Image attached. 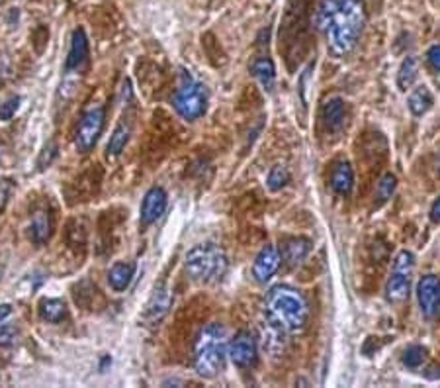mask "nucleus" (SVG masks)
<instances>
[{"label": "nucleus", "instance_id": "obj_17", "mask_svg": "<svg viewBox=\"0 0 440 388\" xmlns=\"http://www.w3.org/2000/svg\"><path fill=\"white\" fill-rule=\"evenodd\" d=\"M331 187L333 190L340 194V196H346L350 194V190L354 187V173L353 167L348 165L346 161H340L337 165L333 167V173H331Z\"/></svg>", "mask_w": 440, "mask_h": 388}, {"label": "nucleus", "instance_id": "obj_30", "mask_svg": "<svg viewBox=\"0 0 440 388\" xmlns=\"http://www.w3.org/2000/svg\"><path fill=\"white\" fill-rule=\"evenodd\" d=\"M12 190H14V182L10 181V179H6V181H0V212H2L4 206H6V202H9Z\"/></svg>", "mask_w": 440, "mask_h": 388}, {"label": "nucleus", "instance_id": "obj_22", "mask_svg": "<svg viewBox=\"0 0 440 388\" xmlns=\"http://www.w3.org/2000/svg\"><path fill=\"white\" fill-rule=\"evenodd\" d=\"M127 142H129V126L126 122H119L118 126L114 127V132L110 135V142L106 145V153L108 157H119L122 151L126 150Z\"/></svg>", "mask_w": 440, "mask_h": 388}, {"label": "nucleus", "instance_id": "obj_26", "mask_svg": "<svg viewBox=\"0 0 440 388\" xmlns=\"http://www.w3.org/2000/svg\"><path fill=\"white\" fill-rule=\"evenodd\" d=\"M424 361V347H421V345H411V347L405 349V353H403V365L405 367H409V369H417V367H421Z\"/></svg>", "mask_w": 440, "mask_h": 388}, {"label": "nucleus", "instance_id": "obj_11", "mask_svg": "<svg viewBox=\"0 0 440 388\" xmlns=\"http://www.w3.org/2000/svg\"><path fill=\"white\" fill-rule=\"evenodd\" d=\"M166 202H168V196H166L165 189L161 187H153V189L147 190L145 199L141 202V214H139V220H141V226H151L155 224L165 214Z\"/></svg>", "mask_w": 440, "mask_h": 388}, {"label": "nucleus", "instance_id": "obj_10", "mask_svg": "<svg viewBox=\"0 0 440 388\" xmlns=\"http://www.w3.org/2000/svg\"><path fill=\"white\" fill-rule=\"evenodd\" d=\"M280 263H282L280 249L276 246H264L252 263V277L259 283H267L274 277L276 271L280 269Z\"/></svg>", "mask_w": 440, "mask_h": 388}, {"label": "nucleus", "instance_id": "obj_25", "mask_svg": "<svg viewBox=\"0 0 440 388\" xmlns=\"http://www.w3.org/2000/svg\"><path fill=\"white\" fill-rule=\"evenodd\" d=\"M397 187V179L392 173H385L376 187V199L377 202H385L393 194V190Z\"/></svg>", "mask_w": 440, "mask_h": 388}, {"label": "nucleus", "instance_id": "obj_3", "mask_svg": "<svg viewBox=\"0 0 440 388\" xmlns=\"http://www.w3.org/2000/svg\"><path fill=\"white\" fill-rule=\"evenodd\" d=\"M227 355V341L225 330L220 324L205 325L200 332L194 349V369L200 377L213 379L215 374L223 371Z\"/></svg>", "mask_w": 440, "mask_h": 388}, {"label": "nucleus", "instance_id": "obj_29", "mask_svg": "<svg viewBox=\"0 0 440 388\" xmlns=\"http://www.w3.org/2000/svg\"><path fill=\"white\" fill-rule=\"evenodd\" d=\"M16 337L18 332L12 327V325H2V327H0V345H2V347L14 345V343H16Z\"/></svg>", "mask_w": 440, "mask_h": 388}, {"label": "nucleus", "instance_id": "obj_35", "mask_svg": "<svg viewBox=\"0 0 440 388\" xmlns=\"http://www.w3.org/2000/svg\"><path fill=\"white\" fill-rule=\"evenodd\" d=\"M0 2H2V0H0Z\"/></svg>", "mask_w": 440, "mask_h": 388}, {"label": "nucleus", "instance_id": "obj_20", "mask_svg": "<svg viewBox=\"0 0 440 388\" xmlns=\"http://www.w3.org/2000/svg\"><path fill=\"white\" fill-rule=\"evenodd\" d=\"M432 104H434V98H432L429 87L421 85V87H417L411 90L407 106L413 116H423V114H426V112L432 108Z\"/></svg>", "mask_w": 440, "mask_h": 388}, {"label": "nucleus", "instance_id": "obj_18", "mask_svg": "<svg viewBox=\"0 0 440 388\" xmlns=\"http://www.w3.org/2000/svg\"><path fill=\"white\" fill-rule=\"evenodd\" d=\"M251 73L254 79L259 80L260 87L264 88L267 93H272L276 85V69L274 63L268 57H259L254 59L251 65Z\"/></svg>", "mask_w": 440, "mask_h": 388}, {"label": "nucleus", "instance_id": "obj_27", "mask_svg": "<svg viewBox=\"0 0 440 388\" xmlns=\"http://www.w3.org/2000/svg\"><path fill=\"white\" fill-rule=\"evenodd\" d=\"M20 103H22L20 96H10V98H6L4 103L0 104V122H10V120L14 118V114L20 108Z\"/></svg>", "mask_w": 440, "mask_h": 388}, {"label": "nucleus", "instance_id": "obj_19", "mask_svg": "<svg viewBox=\"0 0 440 388\" xmlns=\"http://www.w3.org/2000/svg\"><path fill=\"white\" fill-rule=\"evenodd\" d=\"M30 231H32V239L38 246H43L45 241H49V238H51V216H49L48 210H36L33 212Z\"/></svg>", "mask_w": 440, "mask_h": 388}, {"label": "nucleus", "instance_id": "obj_15", "mask_svg": "<svg viewBox=\"0 0 440 388\" xmlns=\"http://www.w3.org/2000/svg\"><path fill=\"white\" fill-rule=\"evenodd\" d=\"M309 249H311V241L306 238H290L286 239L282 243V251H280V257H282L284 261L288 263V265H299V263L304 261L307 257V253H309Z\"/></svg>", "mask_w": 440, "mask_h": 388}, {"label": "nucleus", "instance_id": "obj_9", "mask_svg": "<svg viewBox=\"0 0 440 388\" xmlns=\"http://www.w3.org/2000/svg\"><path fill=\"white\" fill-rule=\"evenodd\" d=\"M227 355L235 367H251L257 361V340L251 332H239L227 345Z\"/></svg>", "mask_w": 440, "mask_h": 388}, {"label": "nucleus", "instance_id": "obj_34", "mask_svg": "<svg viewBox=\"0 0 440 388\" xmlns=\"http://www.w3.org/2000/svg\"><path fill=\"white\" fill-rule=\"evenodd\" d=\"M0 155H2V145H0Z\"/></svg>", "mask_w": 440, "mask_h": 388}, {"label": "nucleus", "instance_id": "obj_14", "mask_svg": "<svg viewBox=\"0 0 440 388\" xmlns=\"http://www.w3.org/2000/svg\"><path fill=\"white\" fill-rule=\"evenodd\" d=\"M135 271H137V263L135 261L114 263L110 273H108V283H110V286L116 293H124L127 286L132 285Z\"/></svg>", "mask_w": 440, "mask_h": 388}, {"label": "nucleus", "instance_id": "obj_4", "mask_svg": "<svg viewBox=\"0 0 440 388\" xmlns=\"http://www.w3.org/2000/svg\"><path fill=\"white\" fill-rule=\"evenodd\" d=\"M186 271L194 280L212 283L220 280L227 271V255L215 243H202L186 253Z\"/></svg>", "mask_w": 440, "mask_h": 388}, {"label": "nucleus", "instance_id": "obj_8", "mask_svg": "<svg viewBox=\"0 0 440 388\" xmlns=\"http://www.w3.org/2000/svg\"><path fill=\"white\" fill-rule=\"evenodd\" d=\"M417 300L424 318H434L440 312V277L424 275L417 283Z\"/></svg>", "mask_w": 440, "mask_h": 388}, {"label": "nucleus", "instance_id": "obj_1", "mask_svg": "<svg viewBox=\"0 0 440 388\" xmlns=\"http://www.w3.org/2000/svg\"><path fill=\"white\" fill-rule=\"evenodd\" d=\"M364 22V0H335L329 20L323 28V32L327 33L331 53L337 57L350 53L360 38Z\"/></svg>", "mask_w": 440, "mask_h": 388}, {"label": "nucleus", "instance_id": "obj_23", "mask_svg": "<svg viewBox=\"0 0 440 388\" xmlns=\"http://www.w3.org/2000/svg\"><path fill=\"white\" fill-rule=\"evenodd\" d=\"M417 73H419V59L415 56L405 57L399 65V71H397V87L399 90H407L411 85L415 83Z\"/></svg>", "mask_w": 440, "mask_h": 388}, {"label": "nucleus", "instance_id": "obj_6", "mask_svg": "<svg viewBox=\"0 0 440 388\" xmlns=\"http://www.w3.org/2000/svg\"><path fill=\"white\" fill-rule=\"evenodd\" d=\"M415 267V257L411 251H399L393 261L392 275L385 285V298L392 304L407 300L409 288H411V273Z\"/></svg>", "mask_w": 440, "mask_h": 388}, {"label": "nucleus", "instance_id": "obj_13", "mask_svg": "<svg viewBox=\"0 0 440 388\" xmlns=\"http://www.w3.org/2000/svg\"><path fill=\"white\" fill-rule=\"evenodd\" d=\"M171 302H173V298H171V293H168L166 286L155 288V293L151 294L149 302H147V306H145L143 320H147V322H157V320H161V318L168 312V308H171Z\"/></svg>", "mask_w": 440, "mask_h": 388}, {"label": "nucleus", "instance_id": "obj_2", "mask_svg": "<svg viewBox=\"0 0 440 388\" xmlns=\"http://www.w3.org/2000/svg\"><path fill=\"white\" fill-rule=\"evenodd\" d=\"M264 310L278 332L299 333L307 324L309 306L304 294L291 286H274L264 298Z\"/></svg>", "mask_w": 440, "mask_h": 388}, {"label": "nucleus", "instance_id": "obj_24", "mask_svg": "<svg viewBox=\"0 0 440 388\" xmlns=\"http://www.w3.org/2000/svg\"><path fill=\"white\" fill-rule=\"evenodd\" d=\"M288 181H290L288 169L284 165H274L267 177V187L272 190V192H278V190H282L284 187L288 184Z\"/></svg>", "mask_w": 440, "mask_h": 388}, {"label": "nucleus", "instance_id": "obj_32", "mask_svg": "<svg viewBox=\"0 0 440 388\" xmlns=\"http://www.w3.org/2000/svg\"><path fill=\"white\" fill-rule=\"evenodd\" d=\"M431 220L434 224H439L440 222V196L434 202H432V206H431Z\"/></svg>", "mask_w": 440, "mask_h": 388}, {"label": "nucleus", "instance_id": "obj_21", "mask_svg": "<svg viewBox=\"0 0 440 388\" xmlns=\"http://www.w3.org/2000/svg\"><path fill=\"white\" fill-rule=\"evenodd\" d=\"M40 318L48 324H59L67 318V304L59 298H43L40 302Z\"/></svg>", "mask_w": 440, "mask_h": 388}, {"label": "nucleus", "instance_id": "obj_5", "mask_svg": "<svg viewBox=\"0 0 440 388\" xmlns=\"http://www.w3.org/2000/svg\"><path fill=\"white\" fill-rule=\"evenodd\" d=\"M208 93L204 85H200L190 75H182V80L173 96V106L181 118L194 122L205 112Z\"/></svg>", "mask_w": 440, "mask_h": 388}, {"label": "nucleus", "instance_id": "obj_7", "mask_svg": "<svg viewBox=\"0 0 440 388\" xmlns=\"http://www.w3.org/2000/svg\"><path fill=\"white\" fill-rule=\"evenodd\" d=\"M104 124H106L104 106H92L80 116L77 134H75V145L80 153H88L98 143L104 132Z\"/></svg>", "mask_w": 440, "mask_h": 388}, {"label": "nucleus", "instance_id": "obj_16", "mask_svg": "<svg viewBox=\"0 0 440 388\" xmlns=\"http://www.w3.org/2000/svg\"><path fill=\"white\" fill-rule=\"evenodd\" d=\"M323 124L327 132H338L345 124V103L340 98H331L323 104L321 110Z\"/></svg>", "mask_w": 440, "mask_h": 388}, {"label": "nucleus", "instance_id": "obj_31", "mask_svg": "<svg viewBox=\"0 0 440 388\" xmlns=\"http://www.w3.org/2000/svg\"><path fill=\"white\" fill-rule=\"evenodd\" d=\"M426 61L431 65L434 71H440V43L432 46L429 51H426Z\"/></svg>", "mask_w": 440, "mask_h": 388}, {"label": "nucleus", "instance_id": "obj_33", "mask_svg": "<svg viewBox=\"0 0 440 388\" xmlns=\"http://www.w3.org/2000/svg\"><path fill=\"white\" fill-rule=\"evenodd\" d=\"M12 316V304H0V324Z\"/></svg>", "mask_w": 440, "mask_h": 388}, {"label": "nucleus", "instance_id": "obj_12", "mask_svg": "<svg viewBox=\"0 0 440 388\" xmlns=\"http://www.w3.org/2000/svg\"><path fill=\"white\" fill-rule=\"evenodd\" d=\"M87 59H88V38L82 28H77L71 36V43H69V53H67L65 69H67V73L79 71L80 67L87 63Z\"/></svg>", "mask_w": 440, "mask_h": 388}, {"label": "nucleus", "instance_id": "obj_28", "mask_svg": "<svg viewBox=\"0 0 440 388\" xmlns=\"http://www.w3.org/2000/svg\"><path fill=\"white\" fill-rule=\"evenodd\" d=\"M55 157H57V145L55 143H49V145H45V150L41 151L40 159H38V169L43 171L45 167L51 165V161Z\"/></svg>", "mask_w": 440, "mask_h": 388}]
</instances>
